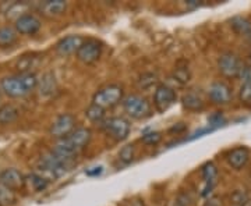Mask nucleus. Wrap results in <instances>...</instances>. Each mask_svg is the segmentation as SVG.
Wrapping results in <instances>:
<instances>
[{
	"label": "nucleus",
	"mask_w": 251,
	"mask_h": 206,
	"mask_svg": "<svg viewBox=\"0 0 251 206\" xmlns=\"http://www.w3.org/2000/svg\"><path fill=\"white\" fill-rule=\"evenodd\" d=\"M91 138H92V133L90 128H84V127L75 128L72 134L56 142L53 146V152L64 159L74 160L77 153L88 146Z\"/></svg>",
	"instance_id": "f257e3e1"
},
{
	"label": "nucleus",
	"mask_w": 251,
	"mask_h": 206,
	"mask_svg": "<svg viewBox=\"0 0 251 206\" xmlns=\"http://www.w3.org/2000/svg\"><path fill=\"white\" fill-rule=\"evenodd\" d=\"M1 91L10 98H23L38 87V80L32 72H20L3 78L0 82Z\"/></svg>",
	"instance_id": "f03ea898"
},
{
	"label": "nucleus",
	"mask_w": 251,
	"mask_h": 206,
	"mask_svg": "<svg viewBox=\"0 0 251 206\" xmlns=\"http://www.w3.org/2000/svg\"><path fill=\"white\" fill-rule=\"evenodd\" d=\"M73 163H74V160L64 159L52 151V152L46 153L41 158V160L36 166L35 173L42 176L48 181H52V180L59 179L63 174H66L67 170H70Z\"/></svg>",
	"instance_id": "7ed1b4c3"
},
{
	"label": "nucleus",
	"mask_w": 251,
	"mask_h": 206,
	"mask_svg": "<svg viewBox=\"0 0 251 206\" xmlns=\"http://www.w3.org/2000/svg\"><path fill=\"white\" fill-rule=\"evenodd\" d=\"M123 96H125L123 87L117 85V84H110V85H106L105 88L99 90L94 95L92 103L102 109H109L120 103L123 100Z\"/></svg>",
	"instance_id": "20e7f679"
},
{
	"label": "nucleus",
	"mask_w": 251,
	"mask_h": 206,
	"mask_svg": "<svg viewBox=\"0 0 251 206\" xmlns=\"http://www.w3.org/2000/svg\"><path fill=\"white\" fill-rule=\"evenodd\" d=\"M123 109L127 116L135 120H141L151 116V103L141 95H128L123 99Z\"/></svg>",
	"instance_id": "39448f33"
},
{
	"label": "nucleus",
	"mask_w": 251,
	"mask_h": 206,
	"mask_svg": "<svg viewBox=\"0 0 251 206\" xmlns=\"http://www.w3.org/2000/svg\"><path fill=\"white\" fill-rule=\"evenodd\" d=\"M243 66L244 64L240 57L233 52H225L219 56L218 60V70L226 78H239Z\"/></svg>",
	"instance_id": "423d86ee"
},
{
	"label": "nucleus",
	"mask_w": 251,
	"mask_h": 206,
	"mask_svg": "<svg viewBox=\"0 0 251 206\" xmlns=\"http://www.w3.org/2000/svg\"><path fill=\"white\" fill-rule=\"evenodd\" d=\"M100 126L109 137H112L116 141H125L131 130L128 120H126L125 117H110L106 118Z\"/></svg>",
	"instance_id": "0eeeda50"
},
{
	"label": "nucleus",
	"mask_w": 251,
	"mask_h": 206,
	"mask_svg": "<svg viewBox=\"0 0 251 206\" xmlns=\"http://www.w3.org/2000/svg\"><path fill=\"white\" fill-rule=\"evenodd\" d=\"M75 117L73 116L72 113H62L54 118V121L50 126V135L57 138V139H62L66 138L67 135H70L75 130Z\"/></svg>",
	"instance_id": "6e6552de"
},
{
	"label": "nucleus",
	"mask_w": 251,
	"mask_h": 206,
	"mask_svg": "<svg viewBox=\"0 0 251 206\" xmlns=\"http://www.w3.org/2000/svg\"><path fill=\"white\" fill-rule=\"evenodd\" d=\"M177 99V93L176 91L173 90L172 87L166 85V84H162L159 85L156 90H155V93H153V105L158 112H166L168 109H171L175 102Z\"/></svg>",
	"instance_id": "1a4fd4ad"
},
{
	"label": "nucleus",
	"mask_w": 251,
	"mask_h": 206,
	"mask_svg": "<svg viewBox=\"0 0 251 206\" xmlns=\"http://www.w3.org/2000/svg\"><path fill=\"white\" fill-rule=\"evenodd\" d=\"M102 54V45L95 39H87L77 52V59L84 64H94Z\"/></svg>",
	"instance_id": "9d476101"
},
{
	"label": "nucleus",
	"mask_w": 251,
	"mask_h": 206,
	"mask_svg": "<svg viewBox=\"0 0 251 206\" xmlns=\"http://www.w3.org/2000/svg\"><path fill=\"white\" fill-rule=\"evenodd\" d=\"M208 96L215 105H227L232 100V88L224 81H215L208 88Z\"/></svg>",
	"instance_id": "9b49d317"
},
{
	"label": "nucleus",
	"mask_w": 251,
	"mask_h": 206,
	"mask_svg": "<svg viewBox=\"0 0 251 206\" xmlns=\"http://www.w3.org/2000/svg\"><path fill=\"white\" fill-rule=\"evenodd\" d=\"M41 27H42L41 20L29 13L16 20V25H14L16 31L21 35H34L41 29Z\"/></svg>",
	"instance_id": "f8f14e48"
},
{
	"label": "nucleus",
	"mask_w": 251,
	"mask_h": 206,
	"mask_svg": "<svg viewBox=\"0 0 251 206\" xmlns=\"http://www.w3.org/2000/svg\"><path fill=\"white\" fill-rule=\"evenodd\" d=\"M0 184L13 191H17L25 187V177L17 169H6L0 173Z\"/></svg>",
	"instance_id": "ddd939ff"
},
{
	"label": "nucleus",
	"mask_w": 251,
	"mask_h": 206,
	"mask_svg": "<svg viewBox=\"0 0 251 206\" xmlns=\"http://www.w3.org/2000/svg\"><path fill=\"white\" fill-rule=\"evenodd\" d=\"M84 38L80 35H69L60 39L56 45V52L60 56H70V54L78 52L81 45L84 44Z\"/></svg>",
	"instance_id": "4468645a"
},
{
	"label": "nucleus",
	"mask_w": 251,
	"mask_h": 206,
	"mask_svg": "<svg viewBox=\"0 0 251 206\" xmlns=\"http://www.w3.org/2000/svg\"><path fill=\"white\" fill-rule=\"evenodd\" d=\"M226 160H227L230 167H233L236 170H240L250 160V151L246 146H237L227 153Z\"/></svg>",
	"instance_id": "2eb2a0df"
},
{
	"label": "nucleus",
	"mask_w": 251,
	"mask_h": 206,
	"mask_svg": "<svg viewBox=\"0 0 251 206\" xmlns=\"http://www.w3.org/2000/svg\"><path fill=\"white\" fill-rule=\"evenodd\" d=\"M201 174H202L204 184H205L202 191H201V197H208L212 192L214 187H215L216 177H218V169H216V166L212 161H208L206 164L202 166Z\"/></svg>",
	"instance_id": "dca6fc26"
},
{
	"label": "nucleus",
	"mask_w": 251,
	"mask_h": 206,
	"mask_svg": "<svg viewBox=\"0 0 251 206\" xmlns=\"http://www.w3.org/2000/svg\"><path fill=\"white\" fill-rule=\"evenodd\" d=\"M230 28L243 39L251 42V21L247 17L243 16H236L230 21Z\"/></svg>",
	"instance_id": "f3484780"
},
{
	"label": "nucleus",
	"mask_w": 251,
	"mask_h": 206,
	"mask_svg": "<svg viewBox=\"0 0 251 206\" xmlns=\"http://www.w3.org/2000/svg\"><path fill=\"white\" fill-rule=\"evenodd\" d=\"M67 9V3L63 0H48L39 4V10L46 17H56L60 16Z\"/></svg>",
	"instance_id": "a211bd4d"
},
{
	"label": "nucleus",
	"mask_w": 251,
	"mask_h": 206,
	"mask_svg": "<svg viewBox=\"0 0 251 206\" xmlns=\"http://www.w3.org/2000/svg\"><path fill=\"white\" fill-rule=\"evenodd\" d=\"M181 103H183V108L187 109L190 112H200L204 109V100L202 98L198 95L197 92H186L181 98Z\"/></svg>",
	"instance_id": "6ab92c4d"
},
{
	"label": "nucleus",
	"mask_w": 251,
	"mask_h": 206,
	"mask_svg": "<svg viewBox=\"0 0 251 206\" xmlns=\"http://www.w3.org/2000/svg\"><path fill=\"white\" fill-rule=\"evenodd\" d=\"M18 117H20V110L17 106L7 103L0 108V124H3V126L11 124L17 120Z\"/></svg>",
	"instance_id": "aec40b11"
},
{
	"label": "nucleus",
	"mask_w": 251,
	"mask_h": 206,
	"mask_svg": "<svg viewBox=\"0 0 251 206\" xmlns=\"http://www.w3.org/2000/svg\"><path fill=\"white\" fill-rule=\"evenodd\" d=\"M56 90H57V84H56L54 75L52 72H46L39 84V93L42 96H50L56 92Z\"/></svg>",
	"instance_id": "412c9836"
},
{
	"label": "nucleus",
	"mask_w": 251,
	"mask_h": 206,
	"mask_svg": "<svg viewBox=\"0 0 251 206\" xmlns=\"http://www.w3.org/2000/svg\"><path fill=\"white\" fill-rule=\"evenodd\" d=\"M25 185L32 192H41V191L46 189V187L49 185V181L44 179L42 176H39L36 173H32V174H29V176L25 177Z\"/></svg>",
	"instance_id": "4be33fe9"
},
{
	"label": "nucleus",
	"mask_w": 251,
	"mask_h": 206,
	"mask_svg": "<svg viewBox=\"0 0 251 206\" xmlns=\"http://www.w3.org/2000/svg\"><path fill=\"white\" fill-rule=\"evenodd\" d=\"M17 31L13 27L0 28V47H9L17 41Z\"/></svg>",
	"instance_id": "5701e85b"
},
{
	"label": "nucleus",
	"mask_w": 251,
	"mask_h": 206,
	"mask_svg": "<svg viewBox=\"0 0 251 206\" xmlns=\"http://www.w3.org/2000/svg\"><path fill=\"white\" fill-rule=\"evenodd\" d=\"M85 117L90 120L91 123L95 124H102L106 118H105V109L99 108L97 105L91 103L90 106L85 110Z\"/></svg>",
	"instance_id": "b1692460"
},
{
	"label": "nucleus",
	"mask_w": 251,
	"mask_h": 206,
	"mask_svg": "<svg viewBox=\"0 0 251 206\" xmlns=\"http://www.w3.org/2000/svg\"><path fill=\"white\" fill-rule=\"evenodd\" d=\"M14 202H16L14 191L0 184V206H10Z\"/></svg>",
	"instance_id": "393cba45"
},
{
	"label": "nucleus",
	"mask_w": 251,
	"mask_h": 206,
	"mask_svg": "<svg viewBox=\"0 0 251 206\" xmlns=\"http://www.w3.org/2000/svg\"><path fill=\"white\" fill-rule=\"evenodd\" d=\"M172 77H173V80L176 81L177 84L184 85V84H187L188 81H190V77H191V75H190V70L184 66V67H177V69H175Z\"/></svg>",
	"instance_id": "a878e982"
},
{
	"label": "nucleus",
	"mask_w": 251,
	"mask_h": 206,
	"mask_svg": "<svg viewBox=\"0 0 251 206\" xmlns=\"http://www.w3.org/2000/svg\"><path fill=\"white\" fill-rule=\"evenodd\" d=\"M156 81H158L156 74H153V72H145V74H143L140 77V80H138V87L141 90H148V88L152 87L153 84H156Z\"/></svg>",
	"instance_id": "bb28decb"
},
{
	"label": "nucleus",
	"mask_w": 251,
	"mask_h": 206,
	"mask_svg": "<svg viewBox=\"0 0 251 206\" xmlns=\"http://www.w3.org/2000/svg\"><path fill=\"white\" fill-rule=\"evenodd\" d=\"M134 155H135V149L133 145H126L122 148V151L119 152V159L126 163V164H128V163H131V161L134 160Z\"/></svg>",
	"instance_id": "cd10ccee"
},
{
	"label": "nucleus",
	"mask_w": 251,
	"mask_h": 206,
	"mask_svg": "<svg viewBox=\"0 0 251 206\" xmlns=\"http://www.w3.org/2000/svg\"><path fill=\"white\" fill-rule=\"evenodd\" d=\"M239 98L240 102L246 106H251V82L243 84L240 92H239Z\"/></svg>",
	"instance_id": "c85d7f7f"
},
{
	"label": "nucleus",
	"mask_w": 251,
	"mask_h": 206,
	"mask_svg": "<svg viewBox=\"0 0 251 206\" xmlns=\"http://www.w3.org/2000/svg\"><path fill=\"white\" fill-rule=\"evenodd\" d=\"M141 141L145 145H158L162 141V134L159 131H151V133H147L141 137Z\"/></svg>",
	"instance_id": "c756f323"
},
{
	"label": "nucleus",
	"mask_w": 251,
	"mask_h": 206,
	"mask_svg": "<svg viewBox=\"0 0 251 206\" xmlns=\"http://www.w3.org/2000/svg\"><path fill=\"white\" fill-rule=\"evenodd\" d=\"M249 201V195L246 191H234L233 195L230 197V202L236 206H243L244 204H247Z\"/></svg>",
	"instance_id": "7c9ffc66"
},
{
	"label": "nucleus",
	"mask_w": 251,
	"mask_h": 206,
	"mask_svg": "<svg viewBox=\"0 0 251 206\" xmlns=\"http://www.w3.org/2000/svg\"><path fill=\"white\" fill-rule=\"evenodd\" d=\"M239 78L243 81V84H247L251 82V66H243L242 71L239 74Z\"/></svg>",
	"instance_id": "2f4dec72"
},
{
	"label": "nucleus",
	"mask_w": 251,
	"mask_h": 206,
	"mask_svg": "<svg viewBox=\"0 0 251 206\" xmlns=\"http://www.w3.org/2000/svg\"><path fill=\"white\" fill-rule=\"evenodd\" d=\"M103 173V167L102 166H97V167H92L90 170H85V174L90 176V177H97V176H100Z\"/></svg>",
	"instance_id": "473e14b6"
},
{
	"label": "nucleus",
	"mask_w": 251,
	"mask_h": 206,
	"mask_svg": "<svg viewBox=\"0 0 251 206\" xmlns=\"http://www.w3.org/2000/svg\"><path fill=\"white\" fill-rule=\"evenodd\" d=\"M186 4H187L188 7L196 9V7H200V6H201V1H198V0H187V1H186Z\"/></svg>",
	"instance_id": "72a5a7b5"
},
{
	"label": "nucleus",
	"mask_w": 251,
	"mask_h": 206,
	"mask_svg": "<svg viewBox=\"0 0 251 206\" xmlns=\"http://www.w3.org/2000/svg\"><path fill=\"white\" fill-rule=\"evenodd\" d=\"M183 130H186V126H184V124H183V123H179V126L176 127H173V128H172L171 131H176V133H179V131H183Z\"/></svg>",
	"instance_id": "f704fd0d"
},
{
	"label": "nucleus",
	"mask_w": 251,
	"mask_h": 206,
	"mask_svg": "<svg viewBox=\"0 0 251 206\" xmlns=\"http://www.w3.org/2000/svg\"><path fill=\"white\" fill-rule=\"evenodd\" d=\"M206 206H221V205H219L218 199H216V198H214V199H211V201L206 204Z\"/></svg>",
	"instance_id": "c9c22d12"
},
{
	"label": "nucleus",
	"mask_w": 251,
	"mask_h": 206,
	"mask_svg": "<svg viewBox=\"0 0 251 206\" xmlns=\"http://www.w3.org/2000/svg\"><path fill=\"white\" fill-rule=\"evenodd\" d=\"M171 206H183V205L180 204L179 201H173V202L171 204Z\"/></svg>",
	"instance_id": "e433bc0d"
},
{
	"label": "nucleus",
	"mask_w": 251,
	"mask_h": 206,
	"mask_svg": "<svg viewBox=\"0 0 251 206\" xmlns=\"http://www.w3.org/2000/svg\"><path fill=\"white\" fill-rule=\"evenodd\" d=\"M249 63H250V66H251V53H250V56H249Z\"/></svg>",
	"instance_id": "4c0bfd02"
}]
</instances>
